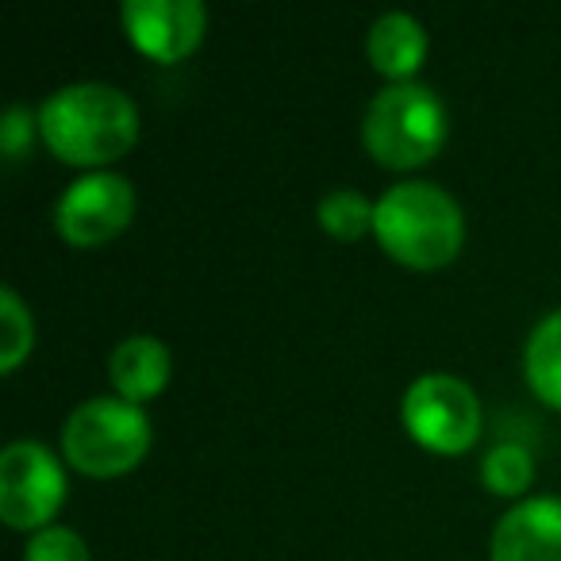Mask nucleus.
<instances>
[{
	"label": "nucleus",
	"mask_w": 561,
	"mask_h": 561,
	"mask_svg": "<svg viewBox=\"0 0 561 561\" xmlns=\"http://www.w3.org/2000/svg\"><path fill=\"white\" fill-rule=\"evenodd\" d=\"M400 423L408 438L438 458H458L473 450L484 427L477 392L454 374H423L404 389Z\"/></svg>",
	"instance_id": "5"
},
{
	"label": "nucleus",
	"mask_w": 561,
	"mask_h": 561,
	"mask_svg": "<svg viewBox=\"0 0 561 561\" xmlns=\"http://www.w3.org/2000/svg\"><path fill=\"white\" fill-rule=\"evenodd\" d=\"M39 139L58 162L78 170H108L139 142V108L116 85L73 81L39 104Z\"/></svg>",
	"instance_id": "1"
},
{
	"label": "nucleus",
	"mask_w": 561,
	"mask_h": 561,
	"mask_svg": "<svg viewBox=\"0 0 561 561\" xmlns=\"http://www.w3.org/2000/svg\"><path fill=\"white\" fill-rule=\"evenodd\" d=\"M450 135V112L443 96L423 81L385 85L362 116V147L381 170L408 173L435 162Z\"/></svg>",
	"instance_id": "3"
},
{
	"label": "nucleus",
	"mask_w": 561,
	"mask_h": 561,
	"mask_svg": "<svg viewBox=\"0 0 561 561\" xmlns=\"http://www.w3.org/2000/svg\"><path fill=\"white\" fill-rule=\"evenodd\" d=\"M124 35L142 58L158 66L185 62L208 32V9L201 0H127L119 9Z\"/></svg>",
	"instance_id": "8"
},
{
	"label": "nucleus",
	"mask_w": 561,
	"mask_h": 561,
	"mask_svg": "<svg viewBox=\"0 0 561 561\" xmlns=\"http://www.w3.org/2000/svg\"><path fill=\"white\" fill-rule=\"evenodd\" d=\"M173 377V354L158 335H127L108 354L112 397L127 404H150L165 392Z\"/></svg>",
	"instance_id": "10"
},
{
	"label": "nucleus",
	"mask_w": 561,
	"mask_h": 561,
	"mask_svg": "<svg viewBox=\"0 0 561 561\" xmlns=\"http://www.w3.org/2000/svg\"><path fill=\"white\" fill-rule=\"evenodd\" d=\"M489 561H561V496H527L496 519Z\"/></svg>",
	"instance_id": "9"
},
{
	"label": "nucleus",
	"mask_w": 561,
	"mask_h": 561,
	"mask_svg": "<svg viewBox=\"0 0 561 561\" xmlns=\"http://www.w3.org/2000/svg\"><path fill=\"white\" fill-rule=\"evenodd\" d=\"M35 135H39V112H32L27 104H12L0 116V154H4V162H20L32 150Z\"/></svg>",
	"instance_id": "17"
},
{
	"label": "nucleus",
	"mask_w": 561,
	"mask_h": 561,
	"mask_svg": "<svg viewBox=\"0 0 561 561\" xmlns=\"http://www.w3.org/2000/svg\"><path fill=\"white\" fill-rule=\"evenodd\" d=\"M427 27L412 12H385L369 24L366 35V58L389 85L415 81V73L427 62Z\"/></svg>",
	"instance_id": "11"
},
{
	"label": "nucleus",
	"mask_w": 561,
	"mask_h": 561,
	"mask_svg": "<svg viewBox=\"0 0 561 561\" xmlns=\"http://www.w3.org/2000/svg\"><path fill=\"white\" fill-rule=\"evenodd\" d=\"M135 185L124 173L93 170L73 178L55 201V231L73 250H96L108 247L112 239L131 227L135 219Z\"/></svg>",
	"instance_id": "7"
},
{
	"label": "nucleus",
	"mask_w": 561,
	"mask_h": 561,
	"mask_svg": "<svg viewBox=\"0 0 561 561\" xmlns=\"http://www.w3.org/2000/svg\"><path fill=\"white\" fill-rule=\"evenodd\" d=\"M70 496L66 466L50 446L35 438H16L0 454V519L12 530H24L27 538L43 527H55V515L62 512Z\"/></svg>",
	"instance_id": "6"
},
{
	"label": "nucleus",
	"mask_w": 561,
	"mask_h": 561,
	"mask_svg": "<svg viewBox=\"0 0 561 561\" xmlns=\"http://www.w3.org/2000/svg\"><path fill=\"white\" fill-rule=\"evenodd\" d=\"M374 216H377V201H369L358 188H331L328 196L316 208L323 234L339 242H358L362 234L374 231Z\"/></svg>",
	"instance_id": "14"
},
{
	"label": "nucleus",
	"mask_w": 561,
	"mask_h": 561,
	"mask_svg": "<svg viewBox=\"0 0 561 561\" xmlns=\"http://www.w3.org/2000/svg\"><path fill=\"white\" fill-rule=\"evenodd\" d=\"M24 561H93V550L73 527L55 523V527H43L39 535L27 538Z\"/></svg>",
	"instance_id": "16"
},
{
	"label": "nucleus",
	"mask_w": 561,
	"mask_h": 561,
	"mask_svg": "<svg viewBox=\"0 0 561 561\" xmlns=\"http://www.w3.org/2000/svg\"><path fill=\"white\" fill-rule=\"evenodd\" d=\"M530 481H535V458H530L527 446L496 443L481 458V484H484V492H492V496L519 504V500H527Z\"/></svg>",
	"instance_id": "13"
},
{
	"label": "nucleus",
	"mask_w": 561,
	"mask_h": 561,
	"mask_svg": "<svg viewBox=\"0 0 561 561\" xmlns=\"http://www.w3.org/2000/svg\"><path fill=\"white\" fill-rule=\"evenodd\" d=\"M154 427H150L147 408L127 404L119 397H93L81 400L62 423V458L70 469L93 481H112L150 454Z\"/></svg>",
	"instance_id": "4"
},
{
	"label": "nucleus",
	"mask_w": 561,
	"mask_h": 561,
	"mask_svg": "<svg viewBox=\"0 0 561 561\" xmlns=\"http://www.w3.org/2000/svg\"><path fill=\"white\" fill-rule=\"evenodd\" d=\"M523 377L546 408L561 412V308L535 323L523 346Z\"/></svg>",
	"instance_id": "12"
},
{
	"label": "nucleus",
	"mask_w": 561,
	"mask_h": 561,
	"mask_svg": "<svg viewBox=\"0 0 561 561\" xmlns=\"http://www.w3.org/2000/svg\"><path fill=\"white\" fill-rule=\"evenodd\" d=\"M374 239L404 270H443L466 247V211L431 181H400L377 196Z\"/></svg>",
	"instance_id": "2"
},
{
	"label": "nucleus",
	"mask_w": 561,
	"mask_h": 561,
	"mask_svg": "<svg viewBox=\"0 0 561 561\" xmlns=\"http://www.w3.org/2000/svg\"><path fill=\"white\" fill-rule=\"evenodd\" d=\"M35 351V320L16 289H0V374H16Z\"/></svg>",
	"instance_id": "15"
}]
</instances>
